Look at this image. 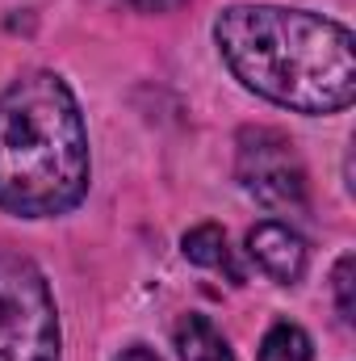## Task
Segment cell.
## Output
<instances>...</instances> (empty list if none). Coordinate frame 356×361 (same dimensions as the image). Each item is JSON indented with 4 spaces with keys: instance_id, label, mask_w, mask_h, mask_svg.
<instances>
[{
    "instance_id": "1",
    "label": "cell",
    "mask_w": 356,
    "mask_h": 361,
    "mask_svg": "<svg viewBox=\"0 0 356 361\" xmlns=\"http://www.w3.org/2000/svg\"><path fill=\"white\" fill-rule=\"evenodd\" d=\"M214 42L252 92L298 109V114H340L356 97L352 30L276 4H235L214 21Z\"/></svg>"
},
{
    "instance_id": "2",
    "label": "cell",
    "mask_w": 356,
    "mask_h": 361,
    "mask_svg": "<svg viewBox=\"0 0 356 361\" xmlns=\"http://www.w3.org/2000/svg\"><path fill=\"white\" fill-rule=\"evenodd\" d=\"M89 193L84 114L63 76L25 72L0 92V210L68 214Z\"/></svg>"
},
{
    "instance_id": "3",
    "label": "cell",
    "mask_w": 356,
    "mask_h": 361,
    "mask_svg": "<svg viewBox=\"0 0 356 361\" xmlns=\"http://www.w3.org/2000/svg\"><path fill=\"white\" fill-rule=\"evenodd\" d=\"M59 319L42 269L0 252V361H55Z\"/></svg>"
},
{
    "instance_id": "4",
    "label": "cell",
    "mask_w": 356,
    "mask_h": 361,
    "mask_svg": "<svg viewBox=\"0 0 356 361\" xmlns=\"http://www.w3.org/2000/svg\"><path fill=\"white\" fill-rule=\"evenodd\" d=\"M235 173H239V185L268 210H276V214L306 210V169L281 130L248 126L239 135Z\"/></svg>"
},
{
    "instance_id": "5",
    "label": "cell",
    "mask_w": 356,
    "mask_h": 361,
    "mask_svg": "<svg viewBox=\"0 0 356 361\" xmlns=\"http://www.w3.org/2000/svg\"><path fill=\"white\" fill-rule=\"evenodd\" d=\"M248 257L272 281L293 286L306 273V240L293 227H285V223H260V227L248 231Z\"/></svg>"
},
{
    "instance_id": "6",
    "label": "cell",
    "mask_w": 356,
    "mask_h": 361,
    "mask_svg": "<svg viewBox=\"0 0 356 361\" xmlns=\"http://www.w3.org/2000/svg\"><path fill=\"white\" fill-rule=\"evenodd\" d=\"M177 353L180 361H235L227 336L205 315H184L177 324Z\"/></svg>"
},
{
    "instance_id": "7",
    "label": "cell",
    "mask_w": 356,
    "mask_h": 361,
    "mask_svg": "<svg viewBox=\"0 0 356 361\" xmlns=\"http://www.w3.org/2000/svg\"><path fill=\"white\" fill-rule=\"evenodd\" d=\"M184 257H189L193 265H201V269H218V273H227L231 281H243V269L231 261L227 235H222L214 223H205V227H193V231L184 235Z\"/></svg>"
},
{
    "instance_id": "8",
    "label": "cell",
    "mask_w": 356,
    "mask_h": 361,
    "mask_svg": "<svg viewBox=\"0 0 356 361\" xmlns=\"http://www.w3.org/2000/svg\"><path fill=\"white\" fill-rule=\"evenodd\" d=\"M260 361H310V336L298 324H272L260 341Z\"/></svg>"
},
{
    "instance_id": "9",
    "label": "cell",
    "mask_w": 356,
    "mask_h": 361,
    "mask_svg": "<svg viewBox=\"0 0 356 361\" xmlns=\"http://www.w3.org/2000/svg\"><path fill=\"white\" fill-rule=\"evenodd\" d=\"M336 298H340V315L352 324V315H356V302H352V281H356V261L352 257H340V265H336Z\"/></svg>"
},
{
    "instance_id": "10",
    "label": "cell",
    "mask_w": 356,
    "mask_h": 361,
    "mask_svg": "<svg viewBox=\"0 0 356 361\" xmlns=\"http://www.w3.org/2000/svg\"><path fill=\"white\" fill-rule=\"evenodd\" d=\"M139 13H172L177 4H184V0H130Z\"/></svg>"
},
{
    "instance_id": "11",
    "label": "cell",
    "mask_w": 356,
    "mask_h": 361,
    "mask_svg": "<svg viewBox=\"0 0 356 361\" xmlns=\"http://www.w3.org/2000/svg\"><path fill=\"white\" fill-rule=\"evenodd\" d=\"M117 361H160V357H155L151 349H143V345H134V349H126V353H122Z\"/></svg>"
}]
</instances>
